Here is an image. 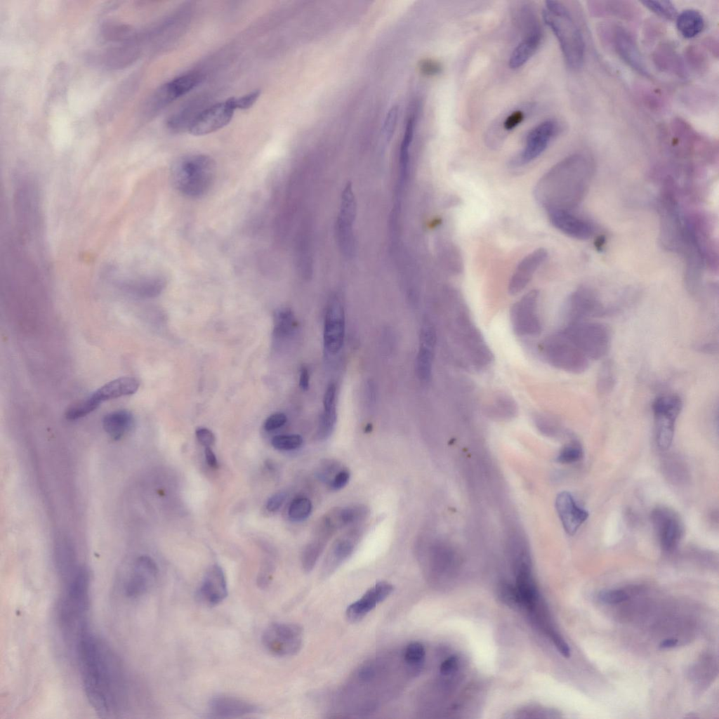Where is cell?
Masks as SVG:
<instances>
[{
	"instance_id": "obj_1",
	"label": "cell",
	"mask_w": 719,
	"mask_h": 719,
	"mask_svg": "<svg viewBox=\"0 0 719 719\" xmlns=\"http://www.w3.org/2000/svg\"><path fill=\"white\" fill-rule=\"evenodd\" d=\"M86 698L102 718H115L128 703L126 674L120 658L103 639L86 630L75 645Z\"/></svg>"
},
{
	"instance_id": "obj_2",
	"label": "cell",
	"mask_w": 719,
	"mask_h": 719,
	"mask_svg": "<svg viewBox=\"0 0 719 719\" xmlns=\"http://www.w3.org/2000/svg\"><path fill=\"white\" fill-rule=\"evenodd\" d=\"M593 172L591 160L576 154L562 159L537 182L534 198L547 211H572L583 199Z\"/></svg>"
},
{
	"instance_id": "obj_3",
	"label": "cell",
	"mask_w": 719,
	"mask_h": 719,
	"mask_svg": "<svg viewBox=\"0 0 719 719\" xmlns=\"http://www.w3.org/2000/svg\"><path fill=\"white\" fill-rule=\"evenodd\" d=\"M89 579L86 568L80 566L73 576L63 582L58 605V622L63 637L75 645L82 633L88 629Z\"/></svg>"
},
{
	"instance_id": "obj_4",
	"label": "cell",
	"mask_w": 719,
	"mask_h": 719,
	"mask_svg": "<svg viewBox=\"0 0 719 719\" xmlns=\"http://www.w3.org/2000/svg\"><path fill=\"white\" fill-rule=\"evenodd\" d=\"M543 18L555 36L567 66L579 68L584 58V40L569 10L561 1H546Z\"/></svg>"
},
{
	"instance_id": "obj_5",
	"label": "cell",
	"mask_w": 719,
	"mask_h": 719,
	"mask_svg": "<svg viewBox=\"0 0 719 719\" xmlns=\"http://www.w3.org/2000/svg\"><path fill=\"white\" fill-rule=\"evenodd\" d=\"M216 164L205 154H194L178 158L171 169L173 186L183 195L198 198L206 194L214 182Z\"/></svg>"
},
{
	"instance_id": "obj_6",
	"label": "cell",
	"mask_w": 719,
	"mask_h": 719,
	"mask_svg": "<svg viewBox=\"0 0 719 719\" xmlns=\"http://www.w3.org/2000/svg\"><path fill=\"white\" fill-rule=\"evenodd\" d=\"M562 332L588 360H599L608 352L611 333L603 324L584 320L569 323Z\"/></svg>"
},
{
	"instance_id": "obj_7",
	"label": "cell",
	"mask_w": 719,
	"mask_h": 719,
	"mask_svg": "<svg viewBox=\"0 0 719 719\" xmlns=\"http://www.w3.org/2000/svg\"><path fill=\"white\" fill-rule=\"evenodd\" d=\"M542 352L549 364L567 372L581 374L589 367V360L562 331L544 341Z\"/></svg>"
},
{
	"instance_id": "obj_8",
	"label": "cell",
	"mask_w": 719,
	"mask_h": 719,
	"mask_svg": "<svg viewBox=\"0 0 719 719\" xmlns=\"http://www.w3.org/2000/svg\"><path fill=\"white\" fill-rule=\"evenodd\" d=\"M682 409L681 398L673 394L656 398L652 404L655 439L658 447L668 449L673 441L675 424Z\"/></svg>"
},
{
	"instance_id": "obj_9",
	"label": "cell",
	"mask_w": 719,
	"mask_h": 719,
	"mask_svg": "<svg viewBox=\"0 0 719 719\" xmlns=\"http://www.w3.org/2000/svg\"><path fill=\"white\" fill-rule=\"evenodd\" d=\"M303 628L293 623H273L262 635L266 650L273 655L288 657L298 653L303 643Z\"/></svg>"
},
{
	"instance_id": "obj_10",
	"label": "cell",
	"mask_w": 719,
	"mask_h": 719,
	"mask_svg": "<svg viewBox=\"0 0 719 719\" xmlns=\"http://www.w3.org/2000/svg\"><path fill=\"white\" fill-rule=\"evenodd\" d=\"M539 292L532 290L512 307L510 319L514 331L519 336H536L541 331L537 311Z\"/></svg>"
},
{
	"instance_id": "obj_11",
	"label": "cell",
	"mask_w": 719,
	"mask_h": 719,
	"mask_svg": "<svg viewBox=\"0 0 719 719\" xmlns=\"http://www.w3.org/2000/svg\"><path fill=\"white\" fill-rule=\"evenodd\" d=\"M237 110L235 98L215 104L196 115L190 121L188 130L194 136H203L226 126Z\"/></svg>"
},
{
	"instance_id": "obj_12",
	"label": "cell",
	"mask_w": 719,
	"mask_h": 719,
	"mask_svg": "<svg viewBox=\"0 0 719 719\" xmlns=\"http://www.w3.org/2000/svg\"><path fill=\"white\" fill-rule=\"evenodd\" d=\"M558 129V124L553 120H546L534 126L528 133L522 151L510 161V166H522L540 156Z\"/></svg>"
},
{
	"instance_id": "obj_13",
	"label": "cell",
	"mask_w": 719,
	"mask_h": 719,
	"mask_svg": "<svg viewBox=\"0 0 719 719\" xmlns=\"http://www.w3.org/2000/svg\"><path fill=\"white\" fill-rule=\"evenodd\" d=\"M565 310L569 323L588 320L606 314V308L599 296L587 287H580L570 295Z\"/></svg>"
},
{
	"instance_id": "obj_14",
	"label": "cell",
	"mask_w": 719,
	"mask_h": 719,
	"mask_svg": "<svg viewBox=\"0 0 719 719\" xmlns=\"http://www.w3.org/2000/svg\"><path fill=\"white\" fill-rule=\"evenodd\" d=\"M202 80L198 73H188L164 84L152 95L145 105V112L155 113L167 104L185 95Z\"/></svg>"
},
{
	"instance_id": "obj_15",
	"label": "cell",
	"mask_w": 719,
	"mask_h": 719,
	"mask_svg": "<svg viewBox=\"0 0 719 719\" xmlns=\"http://www.w3.org/2000/svg\"><path fill=\"white\" fill-rule=\"evenodd\" d=\"M345 320L342 303L338 298H331L326 306L324 324V345L330 354L337 353L343 346L345 329Z\"/></svg>"
},
{
	"instance_id": "obj_16",
	"label": "cell",
	"mask_w": 719,
	"mask_h": 719,
	"mask_svg": "<svg viewBox=\"0 0 719 719\" xmlns=\"http://www.w3.org/2000/svg\"><path fill=\"white\" fill-rule=\"evenodd\" d=\"M652 520L661 548L668 553L673 552L678 547L682 535V527L678 517L668 508H658L653 510Z\"/></svg>"
},
{
	"instance_id": "obj_17",
	"label": "cell",
	"mask_w": 719,
	"mask_h": 719,
	"mask_svg": "<svg viewBox=\"0 0 719 719\" xmlns=\"http://www.w3.org/2000/svg\"><path fill=\"white\" fill-rule=\"evenodd\" d=\"M158 574L154 561L148 556H141L136 561L126 582V597L138 598L145 595L152 586Z\"/></svg>"
},
{
	"instance_id": "obj_18",
	"label": "cell",
	"mask_w": 719,
	"mask_h": 719,
	"mask_svg": "<svg viewBox=\"0 0 719 719\" xmlns=\"http://www.w3.org/2000/svg\"><path fill=\"white\" fill-rule=\"evenodd\" d=\"M139 54V45L135 39L105 48L92 56L95 63L107 69L118 70L132 64Z\"/></svg>"
},
{
	"instance_id": "obj_19",
	"label": "cell",
	"mask_w": 719,
	"mask_h": 719,
	"mask_svg": "<svg viewBox=\"0 0 719 719\" xmlns=\"http://www.w3.org/2000/svg\"><path fill=\"white\" fill-rule=\"evenodd\" d=\"M552 225L561 232L578 239H587L594 232L592 224L575 215L572 211L551 210L547 211Z\"/></svg>"
},
{
	"instance_id": "obj_20",
	"label": "cell",
	"mask_w": 719,
	"mask_h": 719,
	"mask_svg": "<svg viewBox=\"0 0 719 719\" xmlns=\"http://www.w3.org/2000/svg\"><path fill=\"white\" fill-rule=\"evenodd\" d=\"M393 588V586L387 581L376 583L361 598L348 607L345 612L348 619L351 622L362 620L378 603L388 598Z\"/></svg>"
},
{
	"instance_id": "obj_21",
	"label": "cell",
	"mask_w": 719,
	"mask_h": 719,
	"mask_svg": "<svg viewBox=\"0 0 719 719\" xmlns=\"http://www.w3.org/2000/svg\"><path fill=\"white\" fill-rule=\"evenodd\" d=\"M612 42L619 57L632 69L644 76H649L647 66L632 35L621 27H616Z\"/></svg>"
},
{
	"instance_id": "obj_22",
	"label": "cell",
	"mask_w": 719,
	"mask_h": 719,
	"mask_svg": "<svg viewBox=\"0 0 719 719\" xmlns=\"http://www.w3.org/2000/svg\"><path fill=\"white\" fill-rule=\"evenodd\" d=\"M227 595L225 575L218 565L212 566L205 574L197 591L201 601L211 606L223 602Z\"/></svg>"
},
{
	"instance_id": "obj_23",
	"label": "cell",
	"mask_w": 719,
	"mask_h": 719,
	"mask_svg": "<svg viewBox=\"0 0 719 719\" xmlns=\"http://www.w3.org/2000/svg\"><path fill=\"white\" fill-rule=\"evenodd\" d=\"M555 507L562 527L569 535H574L588 517V513L578 506L568 492L558 494Z\"/></svg>"
},
{
	"instance_id": "obj_24",
	"label": "cell",
	"mask_w": 719,
	"mask_h": 719,
	"mask_svg": "<svg viewBox=\"0 0 719 719\" xmlns=\"http://www.w3.org/2000/svg\"><path fill=\"white\" fill-rule=\"evenodd\" d=\"M548 253L545 249L539 248L525 256L514 270L509 284L510 294L520 292L529 282L533 275L546 260Z\"/></svg>"
},
{
	"instance_id": "obj_25",
	"label": "cell",
	"mask_w": 719,
	"mask_h": 719,
	"mask_svg": "<svg viewBox=\"0 0 719 719\" xmlns=\"http://www.w3.org/2000/svg\"><path fill=\"white\" fill-rule=\"evenodd\" d=\"M356 206L350 185H348L343 191L341 211L337 221V235L340 245L346 253L352 247V223L355 216Z\"/></svg>"
},
{
	"instance_id": "obj_26",
	"label": "cell",
	"mask_w": 719,
	"mask_h": 719,
	"mask_svg": "<svg viewBox=\"0 0 719 719\" xmlns=\"http://www.w3.org/2000/svg\"><path fill=\"white\" fill-rule=\"evenodd\" d=\"M212 714L220 718H238L256 713L258 707L244 699L225 695L213 697L209 702Z\"/></svg>"
},
{
	"instance_id": "obj_27",
	"label": "cell",
	"mask_w": 719,
	"mask_h": 719,
	"mask_svg": "<svg viewBox=\"0 0 719 719\" xmlns=\"http://www.w3.org/2000/svg\"><path fill=\"white\" fill-rule=\"evenodd\" d=\"M541 39L540 27L535 23L511 53L508 60L509 67L516 70L523 66L535 53L541 44Z\"/></svg>"
},
{
	"instance_id": "obj_28",
	"label": "cell",
	"mask_w": 719,
	"mask_h": 719,
	"mask_svg": "<svg viewBox=\"0 0 719 719\" xmlns=\"http://www.w3.org/2000/svg\"><path fill=\"white\" fill-rule=\"evenodd\" d=\"M139 385V381L136 378L120 377L105 383L91 396L100 405L106 400L134 394Z\"/></svg>"
},
{
	"instance_id": "obj_29",
	"label": "cell",
	"mask_w": 719,
	"mask_h": 719,
	"mask_svg": "<svg viewBox=\"0 0 719 719\" xmlns=\"http://www.w3.org/2000/svg\"><path fill=\"white\" fill-rule=\"evenodd\" d=\"M355 539L351 536L338 539L331 548L323 567L322 574L325 576L331 574L342 562L352 553Z\"/></svg>"
},
{
	"instance_id": "obj_30",
	"label": "cell",
	"mask_w": 719,
	"mask_h": 719,
	"mask_svg": "<svg viewBox=\"0 0 719 719\" xmlns=\"http://www.w3.org/2000/svg\"><path fill=\"white\" fill-rule=\"evenodd\" d=\"M133 426V416L126 410H117L106 414L103 420L105 433L113 440L124 436Z\"/></svg>"
},
{
	"instance_id": "obj_31",
	"label": "cell",
	"mask_w": 719,
	"mask_h": 719,
	"mask_svg": "<svg viewBox=\"0 0 719 719\" xmlns=\"http://www.w3.org/2000/svg\"><path fill=\"white\" fill-rule=\"evenodd\" d=\"M122 286L126 291L136 296L152 297L161 291L165 286V280L159 275L147 276L127 281L124 282Z\"/></svg>"
},
{
	"instance_id": "obj_32",
	"label": "cell",
	"mask_w": 719,
	"mask_h": 719,
	"mask_svg": "<svg viewBox=\"0 0 719 719\" xmlns=\"http://www.w3.org/2000/svg\"><path fill=\"white\" fill-rule=\"evenodd\" d=\"M676 27L679 32L687 39L694 38L699 34L704 27V20L697 11L687 9L676 17Z\"/></svg>"
},
{
	"instance_id": "obj_33",
	"label": "cell",
	"mask_w": 719,
	"mask_h": 719,
	"mask_svg": "<svg viewBox=\"0 0 719 719\" xmlns=\"http://www.w3.org/2000/svg\"><path fill=\"white\" fill-rule=\"evenodd\" d=\"M316 534L315 539L305 547L302 553V566L306 572H310L313 569L329 539V536L320 533L316 532Z\"/></svg>"
},
{
	"instance_id": "obj_34",
	"label": "cell",
	"mask_w": 719,
	"mask_h": 719,
	"mask_svg": "<svg viewBox=\"0 0 719 719\" xmlns=\"http://www.w3.org/2000/svg\"><path fill=\"white\" fill-rule=\"evenodd\" d=\"M335 510L340 528L364 520L369 513V510L365 506L359 504Z\"/></svg>"
},
{
	"instance_id": "obj_35",
	"label": "cell",
	"mask_w": 719,
	"mask_h": 719,
	"mask_svg": "<svg viewBox=\"0 0 719 719\" xmlns=\"http://www.w3.org/2000/svg\"><path fill=\"white\" fill-rule=\"evenodd\" d=\"M616 376L614 367L612 361H605L600 367L598 374L596 387L600 394L609 393L614 387Z\"/></svg>"
},
{
	"instance_id": "obj_36",
	"label": "cell",
	"mask_w": 719,
	"mask_h": 719,
	"mask_svg": "<svg viewBox=\"0 0 719 719\" xmlns=\"http://www.w3.org/2000/svg\"><path fill=\"white\" fill-rule=\"evenodd\" d=\"M433 349L421 345L416 359L418 378L424 382L430 380L432 374Z\"/></svg>"
},
{
	"instance_id": "obj_37",
	"label": "cell",
	"mask_w": 719,
	"mask_h": 719,
	"mask_svg": "<svg viewBox=\"0 0 719 719\" xmlns=\"http://www.w3.org/2000/svg\"><path fill=\"white\" fill-rule=\"evenodd\" d=\"M296 322L291 310L289 308L278 310L275 315L274 335L283 337L289 335L294 329Z\"/></svg>"
},
{
	"instance_id": "obj_38",
	"label": "cell",
	"mask_w": 719,
	"mask_h": 719,
	"mask_svg": "<svg viewBox=\"0 0 719 719\" xmlns=\"http://www.w3.org/2000/svg\"><path fill=\"white\" fill-rule=\"evenodd\" d=\"M414 130V118L409 117L407 121L405 131L400 146V169L401 178L403 179L405 176L409 164V150L411 143Z\"/></svg>"
},
{
	"instance_id": "obj_39",
	"label": "cell",
	"mask_w": 719,
	"mask_h": 719,
	"mask_svg": "<svg viewBox=\"0 0 719 719\" xmlns=\"http://www.w3.org/2000/svg\"><path fill=\"white\" fill-rule=\"evenodd\" d=\"M98 407L99 405L89 395L69 407L65 412V417L68 420H77L86 416Z\"/></svg>"
},
{
	"instance_id": "obj_40",
	"label": "cell",
	"mask_w": 719,
	"mask_h": 719,
	"mask_svg": "<svg viewBox=\"0 0 719 719\" xmlns=\"http://www.w3.org/2000/svg\"><path fill=\"white\" fill-rule=\"evenodd\" d=\"M312 510V503L306 497H298L293 500L289 507L288 515L293 521L306 519Z\"/></svg>"
},
{
	"instance_id": "obj_41",
	"label": "cell",
	"mask_w": 719,
	"mask_h": 719,
	"mask_svg": "<svg viewBox=\"0 0 719 719\" xmlns=\"http://www.w3.org/2000/svg\"><path fill=\"white\" fill-rule=\"evenodd\" d=\"M336 417V408L324 409L317 433L319 440H325L330 436L334 428Z\"/></svg>"
},
{
	"instance_id": "obj_42",
	"label": "cell",
	"mask_w": 719,
	"mask_h": 719,
	"mask_svg": "<svg viewBox=\"0 0 719 719\" xmlns=\"http://www.w3.org/2000/svg\"><path fill=\"white\" fill-rule=\"evenodd\" d=\"M642 3L657 15L668 20H673L678 15L677 9L670 1H643Z\"/></svg>"
},
{
	"instance_id": "obj_43",
	"label": "cell",
	"mask_w": 719,
	"mask_h": 719,
	"mask_svg": "<svg viewBox=\"0 0 719 719\" xmlns=\"http://www.w3.org/2000/svg\"><path fill=\"white\" fill-rule=\"evenodd\" d=\"M405 663L411 668L418 667L425 657L423 645L418 642L409 643L404 649L403 654Z\"/></svg>"
},
{
	"instance_id": "obj_44",
	"label": "cell",
	"mask_w": 719,
	"mask_h": 719,
	"mask_svg": "<svg viewBox=\"0 0 719 719\" xmlns=\"http://www.w3.org/2000/svg\"><path fill=\"white\" fill-rule=\"evenodd\" d=\"M271 443L274 448L279 450H293L302 445L303 438L298 434L279 435L274 437Z\"/></svg>"
},
{
	"instance_id": "obj_45",
	"label": "cell",
	"mask_w": 719,
	"mask_h": 719,
	"mask_svg": "<svg viewBox=\"0 0 719 719\" xmlns=\"http://www.w3.org/2000/svg\"><path fill=\"white\" fill-rule=\"evenodd\" d=\"M491 407V411L501 416H513L517 411V404L515 401L506 395L497 396Z\"/></svg>"
},
{
	"instance_id": "obj_46",
	"label": "cell",
	"mask_w": 719,
	"mask_h": 719,
	"mask_svg": "<svg viewBox=\"0 0 719 719\" xmlns=\"http://www.w3.org/2000/svg\"><path fill=\"white\" fill-rule=\"evenodd\" d=\"M582 456L581 447L576 442H572L562 449L557 457V461L562 463H572L579 461Z\"/></svg>"
},
{
	"instance_id": "obj_47",
	"label": "cell",
	"mask_w": 719,
	"mask_h": 719,
	"mask_svg": "<svg viewBox=\"0 0 719 719\" xmlns=\"http://www.w3.org/2000/svg\"><path fill=\"white\" fill-rule=\"evenodd\" d=\"M498 595L501 601L510 607L519 605L516 588L507 582L501 583L498 587Z\"/></svg>"
},
{
	"instance_id": "obj_48",
	"label": "cell",
	"mask_w": 719,
	"mask_h": 719,
	"mask_svg": "<svg viewBox=\"0 0 719 719\" xmlns=\"http://www.w3.org/2000/svg\"><path fill=\"white\" fill-rule=\"evenodd\" d=\"M398 119V107L393 106L388 112L384 124L383 135L387 140H390L395 132Z\"/></svg>"
},
{
	"instance_id": "obj_49",
	"label": "cell",
	"mask_w": 719,
	"mask_h": 719,
	"mask_svg": "<svg viewBox=\"0 0 719 719\" xmlns=\"http://www.w3.org/2000/svg\"><path fill=\"white\" fill-rule=\"evenodd\" d=\"M599 599L606 604H617L628 598V594L622 590H608L600 593Z\"/></svg>"
},
{
	"instance_id": "obj_50",
	"label": "cell",
	"mask_w": 719,
	"mask_h": 719,
	"mask_svg": "<svg viewBox=\"0 0 719 719\" xmlns=\"http://www.w3.org/2000/svg\"><path fill=\"white\" fill-rule=\"evenodd\" d=\"M421 345L433 349L436 342V333L429 322H425L421 330Z\"/></svg>"
},
{
	"instance_id": "obj_51",
	"label": "cell",
	"mask_w": 719,
	"mask_h": 719,
	"mask_svg": "<svg viewBox=\"0 0 719 719\" xmlns=\"http://www.w3.org/2000/svg\"><path fill=\"white\" fill-rule=\"evenodd\" d=\"M525 112L517 110L510 113L504 119L503 123V128L506 131H511L520 124L525 119Z\"/></svg>"
},
{
	"instance_id": "obj_52",
	"label": "cell",
	"mask_w": 719,
	"mask_h": 719,
	"mask_svg": "<svg viewBox=\"0 0 719 719\" xmlns=\"http://www.w3.org/2000/svg\"><path fill=\"white\" fill-rule=\"evenodd\" d=\"M259 91H254L246 95L239 98H235V104L237 109L246 110L250 108L257 100L260 95Z\"/></svg>"
},
{
	"instance_id": "obj_53",
	"label": "cell",
	"mask_w": 719,
	"mask_h": 719,
	"mask_svg": "<svg viewBox=\"0 0 719 719\" xmlns=\"http://www.w3.org/2000/svg\"><path fill=\"white\" fill-rule=\"evenodd\" d=\"M286 421L287 418L284 414H273L265 420L264 423V428L268 431L274 430L284 426Z\"/></svg>"
},
{
	"instance_id": "obj_54",
	"label": "cell",
	"mask_w": 719,
	"mask_h": 719,
	"mask_svg": "<svg viewBox=\"0 0 719 719\" xmlns=\"http://www.w3.org/2000/svg\"><path fill=\"white\" fill-rule=\"evenodd\" d=\"M195 434L199 442L205 447H210L215 443L214 434L206 428H198Z\"/></svg>"
},
{
	"instance_id": "obj_55",
	"label": "cell",
	"mask_w": 719,
	"mask_h": 719,
	"mask_svg": "<svg viewBox=\"0 0 719 719\" xmlns=\"http://www.w3.org/2000/svg\"><path fill=\"white\" fill-rule=\"evenodd\" d=\"M349 479V472L347 470H341L331 479L329 482L330 487L333 490H339L347 484Z\"/></svg>"
},
{
	"instance_id": "obj_56",
	"label": "cell",
	"mask_w": 719,
	"mask_h": 719,
	"mask_svg": "<svg viewBox=\"0 0 719 719\" xmlns=\"http://www.w3.org/2000/svg\"><path fill=\"white\" fill-rule=\"evenodd\" d=\"M420 70L422 73L426 75H435L442 70L441 65L433 60L426 59L421 62Z\"/></svg>"
},
{
	"instance_id": "obj_57",
	"label": "cell",
	"mask_w": 719,
	"mask_h": 719,
	"mask_svg": "<svg viewBox=\"0 0 719 719\" xmlns=\"http://www.w3.org/2000/svg\"><path fill=\"white\" fill-rule=\"evenodd\" d=\"M459 664V658L455 655L450 656L440 665V673L444 675H451L457 671Z\"/></svg>"
},
{
	"instance_id": "obj_58",
	"label": "cell",
	"mask_w": 719,
	"mask_h": 719,
	"mask_svg": "<svg viewBox=\"0 0 719 719\" xmlns=\"http://www.w3.org/2000/svg\"><path fill=\"white\" fill-rule=\"evenodd\" d=\"M286 498V494L284 492H278L272 495L266 503V508L270 512L277 510Z\"/></svg>"
},
{
	"instance_id": "obj_59",
	"label": "cell",
	"mask_w": 719,
	"mask_h": 719,
	"mask_svg": "<svg viewBox=\"0 0 719 719\" xmlns=\"http://www.w3.org/2000/svg\"><path fill=\"white\" fill-rule=\"evenodd\" d=\"M309 384L310 376L308 370L306 367H302L300 370L299 386L303 390H307L309 388Z\"/></svg>"
},
{
	"instance_id": "obj_60",
	"label": "cell",
	"mask_w": 719,
	"mask_h": 719,
	"mask_svg": "<svg viewBox=\"0 0 719 719\" xmlns=\"http://www.w3.org/2000/svg\"><path fill=\"white\" fill-rule=\"evenodd\" d=\"M204 453L207 464L211 468L217 469L218 468V461L211 449L210 447H206Z\"/></svg>"
},
{
	"instance_id": "obj_61",
	"label": "cell",
	"mask_w": 719,
	"mask_h": 719,
	"mask_svg": "<svg viewBox=\"0 0 719 719\" xmlns=\"http://www.w3.org/2000/svg\"><path fill=\"white\" fill-rule=\"evenodd\" d=\"M678 642V640L674 638L666 639L660 643L659 647L661 648L673 647L677 645Z\"/></svg>"
},
{
	"instance_id": "obj_62",
	"label": "cell",
	"mask_w": 719,
	"mask_h": 719,
	"mask_svg": "<svg viewBox=\"0 0 719 719\" xmlns=\"http://www.w3.org/2000/svg\"><path fill=\"white\" fill-rule=\"evenodd\" d=\"M371 428H372V426L371 424H368L366 428H365V431L366 432H370L371 430Z\"/></svg>"
}]
</instances>
